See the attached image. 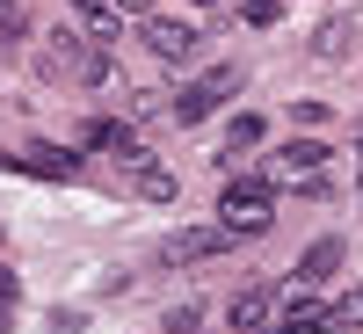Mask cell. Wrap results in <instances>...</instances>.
<instances>
[{
    "label": "cell",
    "mask_w": 363,
    "mask_h": 334,
    "mask_svg": "<svg viewBox=\"0 0 363 334\" xmlns=\"http://www.w3.org/2000/svg\"><path fill=\"white\" fill-rule=\"evenodd\" d=\"M218 226L233 240H262L269 226H277V182H225V196H218Z\"/></svg>",
    "instance_id": "cell-1"
},
{
    "label": "cell",
    "mask_w": 363,
    "mask_h": 334,
    "mask_svg": "<svg viewBox=\"0 0 363 334\" xmlns=\"http://www.w3.org/2000/svg\"><path fill=\"white\" fill-rule=\"evenodd\" d=\"M233 87H240V73H233V66H211L203 80H189V87L167 102V116H174V124H203L211 109H225V102H233Z\"/></svg>",
    "instance_id": "cell-2"
},
{
    "label": "cell",
    "mask_w": 363,
    "mask_h": 334,
    "mask_svg": "<svg viewBox=\"0 0 363 334\" xmlns=\"http://www.w3.org/2000/svg\"><path fill=\"white\" fill-rule=\"evenodd\" d=\"M138 37H145V51H153L160 66H182V58L196 51V22H189V15H160V8H153V15L138 22Z\"/></svg>",
    "instance_id": "cell-3"
},
{
    "label": "cell",
    "mask_w": 363,
    "mask_h": 334,
    "mask_svg": "<svg viewBox=\"0 0 363 334\" xmlns=\"http://www.w3.org/2000/svg\"><path fill=\"white\" fill-rule=\"evenodd\" d=\"M277 313H284V291L247 284V291L225 306V327H233V334H269V327H277Z\"/></svg>",
    "instance_id": "cell-4"
},
{
    "label": "cell",
    "mask_w": 363,
    "mask_h": 334,
    "mask_svg": "<svg viewBox=\"0 0 363 334\" xmlns=\"http://www.w3.org/2000/svg\"><path fill=\"white\" fill-rule=\"evenodd\" d=\"M225 247H233V233H225V226H182V233L167 240V262H174V269H196V262L225 255Z\"/></svg>",
    "instance_id": "cell-5"
},
{
    "label": "cell",
    "mask_w": 363,
    "mask_h": 334,
    "mask_svg": "<svg viewBox=\"0 0 363 334\" xmlns=\"http://www.w3.org/2000/svg\"><path fill=\"white\" fill-rule=\"evenodd\" d=\"M80 145H95V153H116V160H131V167H145V138H138L131 124H109V116H95V124L80 131Z\"/></svg>",
    "instance_id": "cell-6"
},
{
    "label": "cell",
    "mask_w": 363,
    "mask_h": 334,
    "mask_svg": "<svg viewBox=\"0 0 363 334\" xmlns=\"http://www.w3.org/2000/svg\"><path fill=\"white\" fill-rule=\"evenodd\" d=\"M327 153H335V145H320V138H291V145H277V160H269V182L284 189L291 174H313Z\"/></svg>",
    "instance_id": "cell-7"
},
{
    "label": "cell",
    "mask_w": 363,
    "mask_h": 334,
    "mask_svg": "<svg viewBox=\"0 0 363 334\" xmlns=\"http://www.w3.org/2000/svg\"><path fill=\"white\" fill-rule=\"evenodd\" d=\"M320 327H335V306H313V298H298V291H291L269 334H320Z\"/></svg>",
    "instance_id": "cell-8"
},
{
    "label": "cell",
    "mask_w": 363,
    "mask_h": 334,
    "mask_svg": "<svg viewBox=\"0 0 363 334\" xmlns=\"http://www.w3.org/2000/svg\"><path fill=\"white\" fill-rule=\"evenodd\" d=\"M335 269H342V247H335V240H313V247L298 255V291H306V284H327Z\"/></svg>",
    "instance_id": "cell-9"
},
{
    "label": "cell",
    "mask_w": 363,
    "mask_h": 334,
    "mask_svg": "<svg viewBox=\"0 0 363 334\" xmlns=\"http://www.w3.org/2000/svg\"><path fill=\"white\" fill-rule=\"evenodd\" d=\"M138 196H145V204H182V174L160 167V160H145V167H138Z\"/></svg>",
    "instance_id": "cell-10"
},
{
    "label": "cell",
    "mask_w": 363,
    "mask_h": 334,
    "mask_svg": "<svg viewBox=\"0 0 363 334\" xmlns=\"http://www.w3.org/2000/svg\"><path fill=\"white\" fill-rule=\"evenodd\" d=\"M116 29H124V8H116V0L80 15V37H87V44H116Z\"/></svg>",
    "instance_id": "cell-11"
},
{
    "label": "cell",
    "mask_w": 363,
    "mask_h": 334,
    "mask_svg": "<svg viewBox=\"0 0 363 334\" xmlns=\"http://www.w3.org/2000/svg\"><path fill=\"white\" fill-rule=\"evenodd\" d=\"M247 145H262V116H233V131H225V145H218V167H233Z\"/></svg>",
    "instance_id": "cell-12"
},
{
    "label": "cell",
    "mask_w": 363,
    "mask_h": 334,
    "mask_svg": "<svg viewBox=\"0 0 363 334\" xmlns=\"http://www.w3.org/2000/svg\"><path fill=\"white\" fill-rule=\"evenodd\" d=\"M335 327H342V334H356V327H363V284H356L349 298H335Z\"/></svg>",
    "instance_id": "cell-13"
},
{
    "label": "cell",
    "mask_w": 363,
    "mask_h": 334,
    "mask_svg": "<svg viewBox=\"0 0 363 334\" xmlns=\"http://www.w3.org/2000/svg\"><path fill=\"white\" fill-rule=\"evenodd\" d=\"M15 167H37V174H73V153H22Z\"/></svg>",
    "instance_id": "cell-14"
},
{
    "label": "cell",
    "mask_w": 363,
    "mask_h": 334,
    "mask_svg": "<svg viewBox=\"0 0 363 334\" xmlns=\"http://www.w3.org/2000/svg\"><path fill=\"white\" fill-rule=\"evenodd\" d=\"M211 320H203V306H174L167 313V334H203Z\"/></svg>",
    "instance_id": "cell-15"
},
{
    "label": "cell",
    "mask_w": 363,
    "mask_h": 334,
    "mask_svg": "<svg viewBox=\"0 0 363 334\" xmlns=\"http://www.w3.org/2000/svg\"><path fill=\"white\" fill-rule=\"evenodd\" d=\"M284 15V0H247V8H240V22H255V29H269Z\"/></svg>",
    "instance_id": "cell-16"
},
{
    "label": "cell",
    "mask_w": 363,
    "mask_h": 334,
    "mask_svg": "<svg viewBox=\"0 0 363 334\" xmlns=\"http://www.w3.org/2000/svg\"><path fill=\"white\" fill-rule=\"evenodd\" d=\"M22 29H29L22 22V0H0V37H22Z\"/></svg>",
    "instance_id": "cell-17"
},
{
    "label": "cell",
    "mask_w": 363,
    "mask_h": 334,
    "mask_svg": "<svg viewBox=\"0 0 363 334\" xmlns=\"http://www.w3.org/2000/svg\"><path fill=\"white\" fill-rule=\"evenodd\" d=\"M8 298H15V269H0V306H8Z\"/></svg>",
    "instance_id": "cell-18"
},
{
    "label": "cell",
    "mask_w": 363,
    "mask_h": 334,
    "mask_svg": "<svg viewBox=\"0 0 363 334\" xmlns=\"http://www.w3.org/2000/svg\"><path fill=\"white\" fill-rule=\"evenodd\" d=\"M116 8H124V15H153V0H116Z\"/></svg>",
    "instance_id": "cell-19"
},
{
    "label": "cell",
    "mask_w": 363,
    "mask_h": 334,
    "mask_svg": "<svg viewBox=\"0 0 363 334\" xmlns=\"http://www.w3.org/2000/svg\"><path fill=\"white\" fill-rule=\"evenodd\" d=\"M73 8H80V15H87V8H109V0H73Z\"/></svg>",
    "instance_id": "cell-20"
},
{
    "label": "cell",
    "mask_w": 363,
    "mask_h": 334,
    "mask_svg": "<svg viewBox=\"0 0 363 334\" xmlns=\"http://www.w3.org/2000/svg\"><path fill=\"white\" fill-rule=\"evenodd\" d=\"M196 8H218V0H196Z\"/></svg>",
    "instance_id": "cell-21"
},
{
    "label": "cell",
    "mask_w": 363,
    "mask_h": 334,
    "mask_svg": "<svg viewBox=\"0 0 363 334\" xmlns=\"http://www.w3.org/2000/svg\"><path fill=\"white\" fill-rule=\"evenodd\" d=\"M356 196H363V182H356Z\"/></svg>",
    "instance_id": "cell-22"
},
{
    "label": "cell",
    "mask_w": 363,
    "mask_h": 334,
    "mask_svg": "<svg viewBox=\"0 0 363 334\" xmlns=\"http://www.w3.org/2000/svg\"><path fill=\"white\" fill-rule=\"evenodd\" d=\"M0 334H8V327H0Z\"/></svg>",
    "instance_id": "cell-23"
},
{
    "label": "cell",
    "mask_w": 363,
    "mask_h": 334,
    "mask_svg": "<svg viewBox=\"0 0 363 334\" xmlns=\"http://www.w3.org/2000/svg\"><path fill=\"white\" fill-rule=\"evenodd\" d=\"M0 327H8V320H0Z\"/></svg>",
    "instance_id": "cell-24"
},
{
    "label": "cell",
    "mask_w": 363,
    "mask_h": 334,
    "mask_svg": "<svg viewBox=\"0 0 363 334\" xmlns=\"http://www.w3.org/2000/svg\"><path fill=\"white\" fill-rule=\"evenodd\" d=\"M356 334H363V327H356Z\"/></svg>",
    "instance_id": "cell-25"
}]
</instances>
